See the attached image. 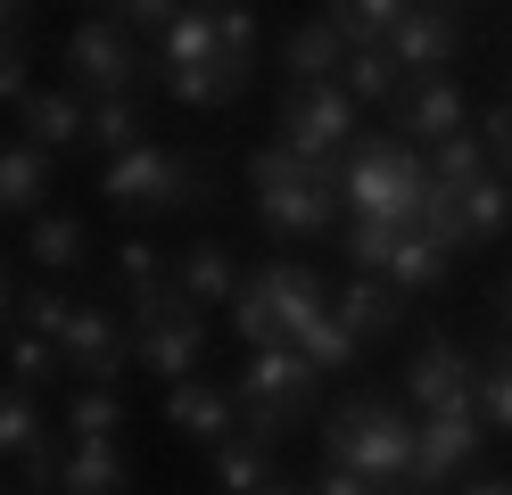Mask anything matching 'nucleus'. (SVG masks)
Returning <instances> with one entry per match:
<instances>
[{
  "label": "nucleus",
  "mask_w": 512,
  "mask_h": 495,
  "mask_svg": "<svg viewBox=\"0 0 512 495\" xmlns=\"http://www.w3.org/2000/svg\"><path fill=\"white\" fill-rule=\"evenodd\" d=\"M248 182H256V223L273 231V240H323L339 223V165H314L298 157L290 141H265L248 157Z\"/></svg>",
  "instance_id": "obj_1"
},
{
  "label": "nucleus",
  "mask_w": 512,
  "mask_h": 495,
  "mask_svg": "<svg viewBox=\"0 0 512 495\" xmlns=\"http://www.w3.org/2000/svg\"><path fill=\"white\" fill-rule=\"evenodd\" d=\"M323 446H331V462H347V471L413 495V413L389 405V396H372V388L339 396V405L323 413Z\"/></svg>",
  "instance_id": "obj_2"
},
{
  "label": "nucleus",
  "mask_w": 512,
  "mask_h": 495,
  "mask_svg": "<svg viewBox=\"0 0 512 495\" xmlns=\"http://www.w3.org/2000/svg\"><path fill=\"white\" fill-rule=\"evenodd\" d=\"M100 198H108L116 215H190V207H207V198H215V182H207V157L166 149V141H141V149L108 157Z\"/></svg>",
  "instance_id": "obj_3"
},
{
  "label": "nucleus",
  "mask_w": 512,
  "mask_h": 495,
  "mask_svg": "<svg viewBox=\"0 0 512 495\" xmlns=\"http://www.w3.org/2000/svg\"><path fill=\"white\" fill-rule=\"evenodd\" d=\"M339 198L356 215H380V223H413L430 198V165L422 149H405L397 132H356L339 157Z\"/></svg>",
  "instance_id": "obj_4"
},
{
  "label": "nucleus",
  "mask_w": 512,
  "mask_h": 495,
  "mask_svg": "<svg viewBox=\"0 0 512 495\" xmlns=\"http://www.w3.org/2000/svg\"><path fill=\"white\" fill-rule=\"evenodd\" d=\"M314 388H323V372L298 355V347H248V372H240V421L248 438H290V429L314 421Z\"/></svg>",
  "instance_id": "obj_5"
},
{
  "label": "nucleus",
  "mask_w": 512,
  "mask_h": 495,
  "mask_svg": "<svg viewBox=\"0 0 512 495\" xmlns=\"http://www.w3.org/2000/svg\"><path fill=\"white\" fill-rule=\"evenodd\" d=\"M356 99H347V83H290L281 91V141H290L298 157L314 165H339L347 141H356Z\"/></svg>",
  "instance_id": "obj_6"
},
{
  "label": "nucleus",
  "mask_w": 512,
  "mask_h": 495,
  "mask_svg": "<svg viewBox=\"0 0 512 495\" xmlns=\"http://www.w3.org/2000/svg\"><path fill=\"white\" fill-rule=\"evenodd\" d=\"M58 58H67V83H75L83 99H116V91L141 83V42H133L116 17H83L67 42H58Z\"/></svg>",
  "instance_id": "obj_7"
},
{
  "label": "nucleus",
  "mask_w": 512,
  "mask_h": 495,
  "mask_svg": "<svg viewBox=\"0 0 512 495\" xmlns=\"http://www.w3.org/2000/svg\"><path fill=\"white\" fill-rule=\"evenodd\" d=\"M58 363H67V380H83V388H116L124 363H133V322L108 314V306H75L67 339H58Z\"/></svg>",
  "instance_id": "obj_8"
},
{
  "label": "nucleus",
  "mask_w": 512,
  "mask_h": 495,
  "mask_svg": "<svg viewBox=\"0 0 512 495\" xmlns=\"http://www.w3.org/2000/svg\"><path fill=\"white\" fill-rule=\"evenodd\" d=\"M479 454V405L463 396V405H438L413 421V495H438L455 487V471Z\"/></svg>",
  "instance_id": "obj_9"
},
{
  "label": "nucleus",
  "mask_w": 512,
  "mask_h": 495,
  "mask_svg": "<svg viewBox=\"0 0 512 495\" xmlns=\"http://www.w3.org/2000/svg\"><path fill=\"white\" fill-rule=\"evenodd\" d=\"M133 363H149L157 380H190L207 363V322H199V306H157V314H133Z\"/></svg>",
  "instance_id": "obj_10"
},
{
  "label": "nucleus",
  "mask_w": 512,
  "mask_h": 495,
  "mask_svg": "<svg viewBox=\"0 0 512 495\" xmlns=\"http://www.w3.org/2000/svg\"><path fill=\"white\" fill-rule=\"evenodd\" d=\"M389 124H397L405 149H438L446 132L471 124V99H463L455 75H405V91L389 99Z\"/></svg>",
  "instance_id": "obj_11"
},
{
  "label": "nucleus",
  "mask_w": 512,
  "mask_h": 495,
  "mask_svg": "<svg viewBox=\"0 0 512 495\" xmlns=\"http://www.w3.org/2000/svg\"><path fill=\"white\" fill-rule=\"evenodd\" d=\"M471 380H479V363H471V347L455 339V330H430V339L413 347V363H405V405H413V413L463 405V396H471Z\"/></svg>",
  "instance_id": "obj_12"
},
{
  "label": "nucleus",
  "mask_w": 512,
  "mask_h": 495,
  "mask_svg": "<svg viewBox=\"0 0 512 495\" xmlns=\"http://www.w3.org/2000/svg\"><path fill=\"white\" fill-rule=\"evenodd\" d=\"M248 289L273 306V322H281V339H290V347H298L306 330L331 314V297H323V273H314V264H298V256H273V264H256V273H248Z\"/></svg>",
  "instance_id": "obj_13"
},
{
  "label": "nucleus",
  "mask_w": 512,
  "mask_h": 495,
  "mask_svg": "<svg viewBox=\"0 0 512 495\" xmlns=\"http://www.w3.org/2000/svg\"><path fill=\"white\" fill-rule=\"evenodd\" d=\"M389 50H397L405 75H446V66H455V50H463V17L446 9V0H422V9L397 17Z\"/></svg>",
  "instance_id": "obj_14"
},
{
  "label": "nucleus",
  "mask_w": 512,
  "mask_h": 495,
  "mask_svg": "<svg viewBox=\"0 0 512 495\" xmlns=\"http://www.w3.org/2000/svg\"><path fill=\"white\" fill-rule=\"evenodd\" d=\"M331 322H339L356 347H380V339H397V322H405V289H389L380 273H356V281H339Z\"/></svg>",
  "instance_id": "obj_15"
},
{
  "label": "nucleus",
  "mask_w": 512,
  "mask_h": 495,
  "mask_svg": "<svg viewBox=\"0 0 512 495\" xmlns=\"http://www.w3.org/2000/svg\"><path fill=\"white\" fill-rule=\"evenodd\" d=\"M389 289H405V297H430V289H446V273H455V248H438L430 231H413V223H397L389 231V248H380V264H372Z\"/></svg>",
  "instance_id": "obj_16"
},
{
  "label": "nucleus",
  "mask_w": 512,
  "mask_h": 495,
  "mask_svg": "<svg viewBox=\"0 0 512 495\" xmlns=\"http://www.w3.org/2000/svg\"><path fill=\"white\" fill-rule=\"evenodd\" d=\"M166 421L182 429V438L215 446V438H232V429H240V396L223 388V380H207V372H190V380L166 388Z\"/></svg>",
  "instance_id": "obj_17"
},
{
  "label": "nucleus",
  "mask_w": 512,
  "mask_h": 495,
  "mask_svg": "<svg viewBox=\"0 0 512 495\" xmlns=\"http://www.w3.org/2000/svg\"><path fill=\"white\" fill-rule=\"evenodd\" d=\"M58 495H133V454H124V438H67Z\"/></svg>",
  "instance_id": "obj_18"
},
{
  "label": "nucleus",
  "mask_w": 512,
  "mask_h": 495,
  "mask_svg": "<svg viewBox=\"0 0 512 495\" xmlns=\"http://www.w3.org/2000/svg\"><path fill=\"white\" fill-rule=\"evenodd\" d=\"M17 124H25V141L34 149H75L83 141V124H91V99L75 91V83H58V91H25L17 99Z\"/></svg>",
  "instance_id": "obj_19"
},
{
  "label": "nucleus",
  "mask_w": 512,
  "mask_h": 495,
  "mask_svg": "<svg viewBox=\"0 0 512 495\" xmlns=\"http://www.w3.org/2000/svg\"><path fill=\"white\" fill-rule=\"evenodd\" d=\"M248 83H256V58H240V50L199 58V66H166V91L182 108H232V99H248Z\"/></svg>",
  "instance_id": "obj_20"
},
{
  "label": "nucleus",
  "mask_w": 512,
  "mask_h": 495,
  "mask_svg": "<svg viewBox=\"0 0 512 495\" xmlns=\"http://www.w3.org/2000/svg\"><path fill=\"white\" fill-rule=\"evenodd\" d=\"M174 289H182L199 314L232 306V297H240V256L223 248V240H190V248L174 256Z\"/></svg>",
  "instance_id": "obj_21"
},
{
  "label": "nucleus",
  "mask_w": 512,
  "mask_h": 495,
  "mask_svg": "<svg viewBox=\"0 0 512 495\" xmlns=\"http://www.w3.org/2000/svg\"><path fill=\"white\" fill-rule=\"evenodd\" d=\"M207 454H215V487H223V495H265V487L281 479L273 446H265V438H248V429H232V438H215Z\"/></svg>",
  "instance_id": "obj_22"
},
{
  "label": "nucleus",
  "mask_w": 512,
  "mask_h": 495,
  "mask_svg": "<svg viewBox=\"0 0 512 495\" xmlns=\"http://www.w3.org/2000/svg\"><path fill=\"white\" fill-rule=\"evenodd\" d=\"M281 66H290V83H339L347 33H339L331 17H306V25H290V50H281Z\"/></svg>",
  "instance_id": "obj_23"
},
{
  "label": "nucleus",
  "mask_w": 512,
  "mask_h": 495,
  "mask_svg": "<svg viewBox=\"0 0 512 495\" xmlns=\"http://www.w3.org/2000/svg\"><path fill=\"white\" fill-rule=\"evenodd\" d=\"M42 198H50V149L0 141V215H42Z\"/></svg>",
  "instance_id": "obj_24"
},
{
  "label": "nucleus",
  "mask_w": 512,
  "mask_h": 495,
  "mask_svg": "<svg viewBox=\"0 0 512 495\" xmlns=\"http://www.w3.org/2000/svg\"><path fill=\"white\" fill-rule=\"evenodd\" d=\"M223 58V25H215V0H182V17L157 33V66H199Z\"/></svg>",
  "instance_id": "obj_25"
},
{
  "label": "nucleus",
  "mask_w": 512,
  "mask_h": 495,
  "mask_svg": "<svg viewBox=\"0 0 512 495\" xmlns=\"http://www.w3.org/2000/svg\"><path fill=\"white\" fill-rule=\"evenodd\" d=\"M455 198H463V248H488V240L512 231V182H504V174H479V182H463Z\"/></svg>",
  "instance_id": "obj_26"
},
{
  "label": "nucleus",
  "mask_w": 512,
  "mask_h": 495,
  "mask_svg": "<svg viewBox=\"0 0 512 495\" xmlns=\"http://www.w3.org/2000/svg\"><path fill=\"white\" fill-rule=\"evenodd\" d=\"M339 83H347V99H356V108H389V99L405 91V66H397L389 42H372V50H347Z\"/></svg>",
  "instance_id": "obj_27"
},
{
  "label": "nucleus",
  "mask_w": 512,
  "mask_h": 495,
  "mask_svg": "<svg viewBox=\"0 0 512 495\" xmlns=\"http://www.w3.org/2000/svg\"><path fill=\"white\" fill-rule=\"evenodd\" d=\"M405 9H413V0H323V17L347 33V50H372V42H389Z\"/></svg>",
  "instance_id": "obj_28"
},
{
  "label": "nucleus",
  "mask_w": 512,
  "mask_h": 495,
  "mask_svg": "<svg viewBox=\"0 0 512 495\" xmlns=\"http://www.w3.org/2000/svg\"><path fill=\"white\" fill-rule=\"evenodd\" d=\"M83 248H91V240H83V223H75V215H50V207L34 215V231H25V256H34L42 273H75Z\"/></svg>",
  "instance_id": "obj_29"
},
{
  "label": "nucleus",
  "mask_w": 512,
  "mask_h": 495,
  "mask_svg": "<svg viewBox=\"0 0 512 495\" xmlns=\"http://www.w3.org/2000/svg\"><path fill=\"white\" fill-rule=\"evenodd\" d=\"M83 141L100 149V157H124V149H141L149 132H141V108H133V91H116V99H91V124H83Z\"/></svg>",
  "instance_id": "obj_30"
},
{
  "label": "nucleus",
  "mask_w": 512,
  "mask_h": 495,
  "mask_svg": "<svg viewBox=\"0 0 512 495\" xmlns=\"http://www.w3.org/2000/svg\"><path fill=\"white\" fill-rule=\"evenodd\" d=\"M58 429H67V438H124V396L116 388H75Z\"/></svg>",
  "instance_id": "obj_31"
},
{
  "label": "nucleus",
  "mask_w": 512,
  "mask_h": 495,
  "mask_svg": "<svg viewBox=\"0 0 512 495\" xmlns=\"http://www.w3.org/2000/svg\"><path fill=\"white\" fill-rule=\"evenodd\" d=\"M42 438H50V429H42V405H34V388H17V380H9V388H0V462H9V454L25 462V454H34Z\"/></svg>",
  "instance_id": "obj_32"
},
{
  "label": "nucleus",
  "mask_w": 512,
  "mask_h": 495,
  "mask_svg": "<svg viewBox=\"0 0 512 495\" xmlns=\"http://www.w3.org/2000/svg\"><path fill=\"white\" fill-rule=\"evenodd\" d=\"M0 355H9L17 388H42V380L67 372V363H58V339H42V330H0Z\"/></svg>",
  "instance_id": "obj_33"
},
{
  "label": "nucleus",
  "mask_w": 512,
  "mask_h": 495,
  "mask_svg": "<svg viewBox=\"0 0 512 495\" xmlns=\"http://www.w3.org/2000/svg\"><path fill=\"white\" fill-rule=\"evenodd\" d=\"M430 165V182H446V190H463V182H479V174H488V149H479V132L463 124V132H446V141L422 157Z\"/></svg>",
  "instance_id": "obj_34"
},
{
  "label": "nucleus",
  "mask_w": 512,
  "mask_h": 495,
  "mask_svg": "<svg viewBox=\"0 0 512 495\" xmlns=\"http://www.w3.org/2000/svg\"><path fill=\"white\" fill-rule=\"evenodd\" d=\"M166 281H174V264H166V248H157V240H124V248H116V289H124V306L149 297V289H166Z\"/></svg>",
  "instance_id": "obj_35"
},
{
  "label": "nucleus",
  "mask_w": 512,
  "mask_h": 495,
  "mask_svg": "<svg viewBox=\"0 0 512 495\" xmlns=\"http://www.w3.org/2000/svg\"><path fill=\"white\" fill-rule=\"evenodd\" d=\"M471 405H479V429H504V438H512V347L479 363V380H471Z\"/></svg>",
  "instance_id": "obj_36"
},
{
  "label": "nucleus",
  "mask_w": 512,
  "mask_h": 495,
  "mask_svg": "<svg viewBox=\"0 0 512 495\" xmlns=\"http://www.w3.org/2000/svg\"><path fill=\"white\" fill-rule=\"evenodd\" d=\"M17 314H25V330H42V339H67V314H75V297L67 289H50V281H34L17 297Z\"/></svg>",
  "instance_id": "obj_37"
},
{
  "label": "nucleus",
  "mask_w": 512,
  "mask_h": 495,
  "mask_svg": "<svg viewBox=\"0 0 512 495\" xmlns=\"http://www.w3.org/2000/svg\"><path fill=\"white\" fill-rule=\"evenodd\" d=\"M413 231H430L438 248H463V198L446 190V182H430V198H422V215H413Z\"/></svg>",
  "instance_id": "obj_38"
},
{
  "label": "nucleus",
  "mask_w": 512,
  "mask_h": 495,
  "mask_svg": "<svg viewBox=\"0 0 512 495\" xmlns=\"http://www.w3.org/2000/svg\"><path fill=\"white\" fill-rule=\"evenodd\" d=\"M298 355L314 363V372H347V363H356L364 347H356V339H347V330H339V322L323 314V322H314V330H306V339H298Z\"/></svg>",
  "instance_id": "obj_39"
},
{
  "label": "nucleus",
  "mask_w": 512,
  "mask_h": 495,
  "mask_svg": "<svg viewBox=\"0 0 512 495\" xmlns=\"http://www.w3.org/2000/svg\"><path fill=\"white\" fill-rule=\"evenodd\" d=\"M174 17H182V0H116V25L133 33V42H157Z\"/></svg>",
  "instance_id": "obj_40"
},
{
  "label": "nucleus",
  "mask_w": 512,
  "mask_h": 495,
  "mask_svg": "<svg viewBox=\"0 0 512 495\" xmlns=\"http://www.w3.org/2000/svg\"><path fill=\"white\" fill-rule=\"evenodd\" d=\"M34 91V58H25V33H0V108Z\"/></svg>",
  "instance_id": "obj_41"
},
{
  "label": "nucleus",
  "mask_w": 512,
  "mask_h": 495,
  "mask_svg": "<svg viewBox=\"0 0 512 495\" xmlns=\"http://www.w3.org/2000/svg\"><path fill=\"white\" fill-rule=\"evenodd\" d=\"M479 149H488V174H504V182H512V99L479 116Z\"/></svg>",
  "instance_id": "obj_42"
},
{
  "label": "nucleus",
  "mask_w": 512,
  "mask_h": 495,
  "mask_svg": "<svg viewBox=\"0 0 512 495\" xmlns=\"http://www.w3.org/2000/svg\"><path fill=\"white\" fill-rule=\"evenodd\" d=\"M215 25H223V50L256 58V9H248V0H215Z\"/></svg>",
  "instance_id": "obj_43"
},
{
  "label": "nucleus",
  "mask_w": 512,
  "mask_h": 495,
  "mask_svg": "<svg viewBox=\"0 0 512 495\" xmlns=\"http://www.w3.org/2000/svg\"><path fill=\"white\" fill-rule=\"evenodd\" d=\"M306 495H389V487L364 479V471H347V462H323V479H314Z\"/></svg>",
  "instance_id": "obj_44"
},
{
  "label": "nucleus",
  "mask_w": 512,
  "mask_h": 495,
  "mask_svg": "<svg viewBox=\"0 0 512 495\" xmlns=\"http://www.w3.org/2000/svg\"><path fill=\"white\" fill-rule=\"evenodd\" d=\"M58 462H67V454H58V438H42L34 454H25V479H34V495H58Z\"/></svg>",
  "instance_id": "obj_45"
},
{
  "label": "nucleus",
  "mask_w": 512,
  "mask_h": 495,
  "mask_svg": "<svg viewBox=\"0 0 512 495\" xmlns=\"http://www.w3.org/2000/svg\"><path fill=\"white\" fill-rule=\"evenodd\" d=\"M455 495H512V479H496V471H488V479H463Z\"/></svg>",
  "instance_id": "obj_46"
},
{
  "label": "nucleus",
  "mask_w": 512,
  "mask_h": 495,
  "mask_svg": "<svg viewBox=\"0 0 512 495\" xmlns=\"http://www.w3.org/2000/svg\"><path fill=\"white\" fill-rule=\"evenodd\" d=\"M34 9V0H0V33H17V17Z\"/></svg>",
  "instance_id": "obj_47"
},
{
  "label": "nucleus",
  "mask_w": 512,
  "mask_h": 495,
  "mask_svg": "<svg viewBox=\"0 0 512 495\" xmlns=\"http://www.w3.org/2000/svg\"><path fill=\"white\" fill-rule=\"evenodd\" d=\"M9 314H17V289H9V273H0V330H9Z\"/></svg>",
  "instance_id": "obj_48"
},
{
  "label": "nucleus",
  "mask_w": 512,
  "mask_h": 495,
  "mask_svg": "<svg viewBox=\"0 0 512 495\" xmlns=\"http://www.w3.org/2000/svg\"><path fill=\"white\" fill-rule=\"evenodd\" d=\"M265 495H306V487H281V479H273V487H265Z\"/></svg>",
  "instance_id": "obj_49"
},
{
  "label": "nucleus",
  "mask_w": 512,
  "mask_h": 495,
  "mask_svg": "<svg viewBox=\"0 0 512 495\" xmlns=\"http://www.w3.org/2000/svg\"><path fill=\"white\" fill-rule=\"evenodd\" d=\"M504 330H512V289H504Z\"/></svg>",
  "instance_id": "obj_50"
},
{
  "label": "nucleus",
  "mask_w": 512,
  "mask_h": 495,
  "mask_svg": "<svg viewBox=\"0 0 512 495\" xmlns=\"http://www.w3.org/2000/svg\"><path fill=\"white\" fill-rule=\"evenodd\" d=\"M83 9H116V0H83Z\"/></svg>",
  "instance_id": "obj_51"
}]
</instances>
